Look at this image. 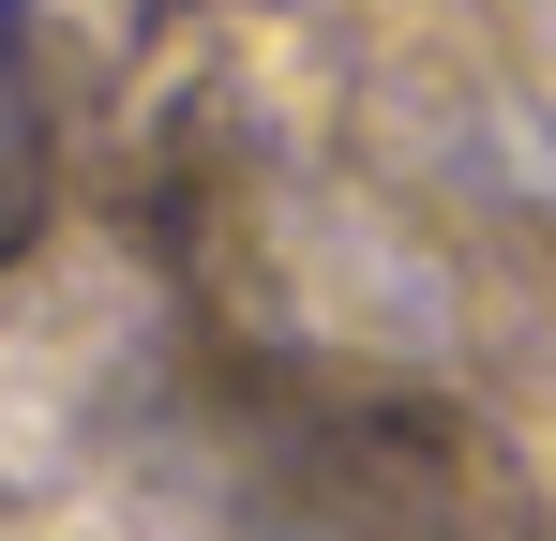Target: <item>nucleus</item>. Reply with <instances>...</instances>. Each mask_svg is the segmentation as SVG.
<instances>
[{
    "label": "nucleus",
    "mask_w": 556,
    "mask_h": 541,
    "mask_svg": "<svg viewBox=\"0 0 556 541\" xmlns=\"http://www.w3.org/2000/svg\"><path fill=\"white\" fill-rule=\"evenodd\" d=\"M30 196H46V105H30V30L0 15V241L30 226Z\"/></svg>",
    "instance_id": "obj_1"
}]
</instances>
